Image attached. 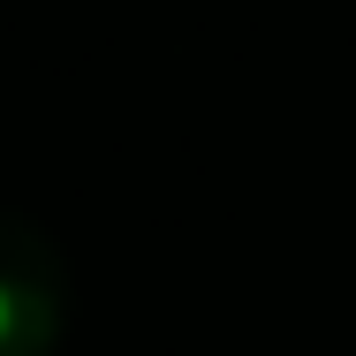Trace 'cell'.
<instances>
[{"mask_svg": "<svg viewBox=\"0 0 356 356\" xmlns=\"http://www.w3.org/2000/svg\"><path fill=\"white\" fill-rule=\"evenodd\" d=\"M69 326V258L31 213H0V356H54Z\"/></svg>", "mask_w": 356, "mask_h": 356, "instance_id": "1", "label": "cell"}]
</instances>
